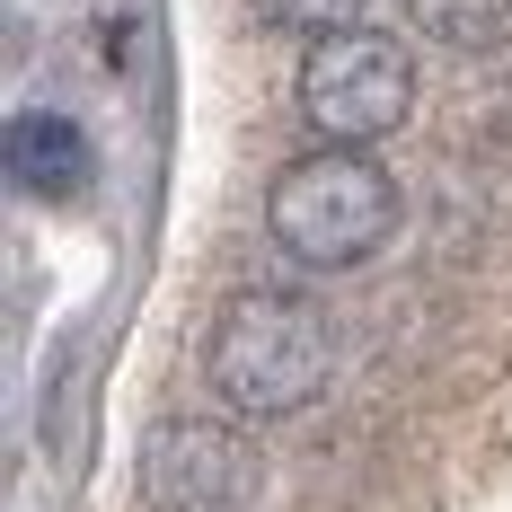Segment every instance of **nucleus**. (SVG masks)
<instances>
[{
    "label": "nucleus",
    "mask_w": 512,
    "mask_h": 512,
    "mask_svg": "<svg viewBox=\"0 0 512 512\" xmlns=\"http://www.w3.org/2000/svg\"><path fill=\"white\" fill-rule=\"evenodd\" d=\"M336 371V327L309 292H230L212 309L204 336V380L212 398L248 424H274V415H301Z\"/></svg>",
    "instance_id": "nucleus-1"
},
{
    "label": "nucleus",
    "mask_w": 512,
    "mask_h": 512,
    "mask_svg": "<svg viewBox=\"0 0 512 512\" xmlns=\"http://www.w3.org/2000/svg\"><path fill=\"white\" fill-rule=\"evenodd\" d=\"M265 230L283 256L336 274V265H362L371 248H389L398 186L371 159V142H318V151L283 159V177L265 186Z\"/></svg>",
    "instance_id": "nucleus-2"
},
{
    "label": "nucleus",
    "mask_w": 512,
    "mask_h": 512,
    "mask_svg": "<svg viewBox=\"0 0 512 512\" xmlns=\"http://www.w3.org/2000/svg\"><path fill=\"white\" fill-rule=\"evenodd\" d=\"M415 106V62L398 36L327 27L301 62V124L318 142H389Z\"/></svg>",
    "instance_id": "nucleus-3"
},
{
    "label": "nucleus",
    "mask_w": 512,
    "mask_h": 512,
    "mask_svg": "<svg viewBox=\"0 0 512 512\" xmlns=\"http://www.w3.org/2000/svg\"><path fill=\"white\" fill-rule=\"evenodd\" d=\"M256 486L248 442L212 415H168L142 442V504L151 512H239Z\"/></svg>",
    "instance_id": "nucleus-4"
},
{
    "label": "nucleus",
    "mask_w": 512,
    "mask_h": 512,
    "mask_svg": "<svg viewBox=\"0 0 512 512\" xmlns=\"http://www.w3.org/2000/svg\"><path fill=\"white\" fill-rule=\"evenodd\" d=\"M9 177H18L27 195H80V177H89L80 124H71V115H18V124H9Z\"/></svg>",
    "instance_id": "nucleus-5"
},
{
    "label": "nucleus",
    "mask_w": 512,
    "mask_h": 512,
    "mask_svg": "<svg viewBox=\"0 0 512 512\" xmlns=\"http://www.w3.org/2000/svg\"><path fill=\"white\" fill-rule=\"evenodd\" d=\"M415 27L451 53H504L512 45V0H407Z\"/></svg>",
    "instance_id": "nucleus-6"
},
{
    "label": "nucleus",
    "mask_w": 512,
    "mask_h": 512,
    "mask_svg": "<svg viewBox=\"0 0 512 512\" xmlns=\"http://www.w3.org/2000/svg\"><path fill=\"white\" fill-rule=\"evenodd\" d=\"M265 27H301V36H327V27H354L362 0H248Z\"/></svg>",
    "instance_id": "nucleus-7"
}]
</instances>
